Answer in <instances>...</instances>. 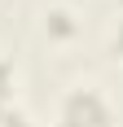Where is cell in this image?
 <instances>
[{"instance_id": "cell-1", "label": "cell", "mask_w": 123, "mask_h": 127, "mask_svg": "<svg viewBox=\"0 0 123 127\" xmlns=\"http://www.w3.org/2000/svg\"><path fill=\"white\" fill-rule=\"evenodd\" d=\"M57 127H110V110L92 88H75L62 101V123Z\"/></svg>"}, {"instance_id": "cell-2", "label": "cell", "mask_w": 123, "mask_h": 127, "mask_svg": "<svg viewBox=\"0 0 123 127\" xmlns=\"http://www.w3.org/2000/svg\"><path fill=\"white\" fill-rule=\"evenodd\" d=\"M9 96H13V70L9 62H0V118L9 114Z\"/></svg>"}, {"instance_id": "cell-3", "label": "cell", "mask_w": 123, "mask_h": 127, "mask_svg": "<svg viewBox=\"0 0 123 127\" xmlns=\"http://www.w3.org/2000/svg\"><path fill=\"white\" fill-rule=\"evenodd\" d=\"M49 31H53V35H70V31H75L70 13H66V9H53L49 13Z\"/></svg>"}, {"instance_id": "cell-4", "label": "cell", "mask_w": 123, "mask_h": 127, "mask_svg": "<svg viewBox=\"0 0 123 127\" xmlns=\"http://www.w3.org/2000/svg\"><path fill=\"white\" fill-rule=\"evenodd\" d=\"M0 127H26V118H22V114H18V110H9V114L0 118Z\"/></svg>"}, {"instance_id": "cell-5", "label": "cell", "mask_w": 123, "mask_h": 127, "mask_svg": "<svg viewBox=\"0 0 123 127\" xmlns=\"http://www.w3.org/2000/svg\"><path fill=\"white\" fill-rule=\"evenodd\" d=\"M114 53H123V22H119V31H114Z\"/></svg>"}]
</instances>
